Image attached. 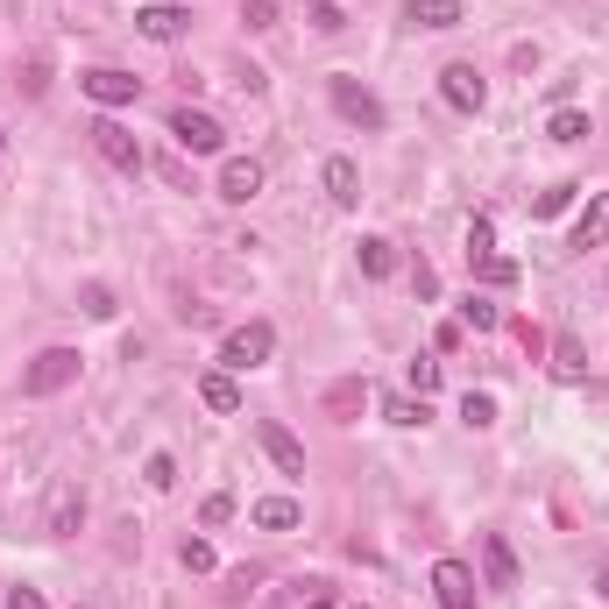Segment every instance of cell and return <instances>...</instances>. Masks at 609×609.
I'll return each mask as SVG.
<instances>
[{"mask_svg": "<svg viewBox=\"0 0 609 609\" xmlns=\"http://www.w3.org/2000/svg\"><path fill=\"white\" fill-rule=\"evenodd\" d=\"M270 355H277V327H270V319H249V327H234V333L220 340L227 376H234V369H262Z\"/></svg>", "mask_w": 609, "mask_h": 609, "instance_id": "cell-1", "label": "cell"}, {"mask_svg": "<svg viewBox=\"0 0 609 609\" xmlns=\"http://www.w3.org/2000/svg\"><path fill=\"white\" fill-rule=\"evenodd\" d=\"M327 100H333V113L348 128H383V100H376L369 86H355L348 71H333V79H327Z\"/></svg>", "mask_w": 609, "mask_h": 609, "instance_id": "cell-2", "label": "cell"}, {"mask_svg": "<svg viewBox=\"0 0 609 609\" xmlns=\"http://www.w3.org/2000/svg\"><path fill=\"white\" fill-rule=\"evenodd\" d=\"M170 142L192 149V157H220V149H227V128L213 121V113H199V107H178V113H170Z\"/></svg>", "mask_w": 609, "mask_h": 609, "instance_id": "cell-3", "label": "cell"}, {"mask_svg": "<svg viewBox=\"0 0 609 609\" xmlns=\"http://www.w3.org/2000/svg\"><path fill=\"white\" fill-rule=\"evenodd\" d=\"M64 383H79V348H43L29 361V376H22L29 397H57Z\"/></svg>", "mask_w": 609, "mask_h": 609, "instance_id": "cell-4", "label": "cell"}, {"mask_svg": "<svg viewBox=\"0 0 609 609\" xmlns=\"http://www.w3.org/2000/svg\"><path fill=\"white\" fill-rule=\"evenodd\" d=\"M86 136H92V149H100V157H107L113 170H128V178H136V170H142V142L128 136L121 121H92Z\"/></svg>", "mask_w": 609, "mask_h": 609, "instance_id": "cell-5", "label": "cell"}, {"mask_svg": "<svg viewBox=\"0 0 609 609\" xmlns=\"http://www.w3.org/2000/svg\"><path fill=\"white\" fill-rule=\"evenodd\" d=\"M86 100H100V107H136V92H142V79L136 71H113V64H100V71H86Z\"/></svg>", "mask_w": 609, "mask_h": 609, "instance_id": "cell-6", "label": "cell"}, {"mask_svg": "<svg viewBox=\"0 0 609 609\" xmlns=\"http://www.w3.org/2000/svg\"><path fill=\"white\" fill-rule=\"evenodd\" d=\"M440 92H447L453 113H482V100H489V86H482V71H475V64H447L440 71Z\"/></svg>", "mask_w": 609, "mask_h": 609, "instance_id": "cell-7", "label": "cell"}, {"mask_svg": "<svg viewBox=\"0 0 609 609\" xmlns=\"http://www.w3.org/2000/svg\"><path fill=\"white\" fill-rule=\"evenodd\" d=\"M432 596H440V609H475V567L440 560L432 567Z\"/></svg>", "mask_w": 609, "mask_h": 609, "instance_id": "cell-8", "label": "cell"}, {"mask_svg": "<svg viewBox=\"0 0 609 609\" xmlns=\"http://www.w3.org/2000/svg\"><path fill=\"white\" fill-rule=\"evenodd\" d=\"M256 192H262V163L256 157H227L220 163V199L227 206H249Z\"/></svg>", "mask_w": 609, "mask_h": 609, "instance_id": "cell-9", "label": "cell"}, {"mask_svg": "<svg viewBox=\"0 0 609 609\" xmlns=\"http://www.w3.org/2000/svg\"><path fill=\"white\" fill-rule=\"evenodd\" d=\"M256 440H262V453L283 468V475H304V447H298V432L291 426H277V418H262L256 426Z\"/></svg>", "mask_w": 609, "mask_h": 609, "instance_id": "cell-10", "label": "cell"}, {"mask_svg": "<svg viewBox=\"0 0 609 609\" xmlns=\"http://www.w3.org/2000/svg\"><path fill=\"white\" fill-rule=\"evenodd\" d=\"M136 29L149 36V43H178V36L192 29V14H184L178 0H157V8H142V14H136Z\"/></svg>", "mask_w": 609, "mask_h": 609, "instance_id": "cell-11", "label": "cell"}, {"mask_svg": "<svg viewBox=\"0 0 609 609\" xmlns=\"http://www.w3.org/2000/svg\"><path fill=\"white\" fill-rule=\"evenodd\" d=\"M79 525H86V489H79V482H64V489L50 497V518H43V531H50V539H71Z\"/></svg>", "mask_w": 609, "mask_h": 609, "instance_id": "cell-12", "label": "cell"}, {"mask_svg": "<svg viewBox=\"0 0 609 609\" xmlns=\"http://www.w3.org/2000/svg\"><path fill=\"white\" fill-rule=\"evenodd\" d=\"M482 575H489V588H518V553H510L503 531H489V539H482Z\"/></svg>", "mask_w": 609, "mask_h": 609, "instance_id": "cell-13", "label": "cell"}, {"mask_svg": "<svg viewBox=\"0 0 609 609\" xmlns=\"http://www.w3.org/2000/svg\"><path fill=\"white\" fill-rule=\"evenodd\" d=\"M609 241V192L588 199V213L575 220V234H567V249H602Z\"/></svg>", "mask_w": 609, "mask_h": 609, "instance_id": "cell-14", "label": "cell"}, {"mask_svg": "<svg viewBox=\"0 0 609 609\" xmlns=\"http://www.w3.org/2000/svg\"><path fill=\"white\" fill-rule=\"evenodd\" d=\"M461 0H405V22L411 29H453V22H461Z\"/></svg>", "mask_w": 609, "mask_h": 609, "instance_id": "cell-15", "label": "cell"}, {"mask_svg": "<svg viewBox=\"0 0 609 609\" xmlns=\"http://www.w3.org/2000/svg\"><path fill=\"white\" fill-rule=\"evenodd\" d=\"M249 518H256L262 531H291V525L304 518V510H298V497H262V503L249 510Z\"/></svg>", "mask_w": 609, "mask_h": 609, "instance_id": "cell-16", "label": "cell"}, {"mask_svg": "<svg viewBox=\"0 0 609 609\" xmlns=\"http://www.w3.org/2000/svg\"><path fill=\"white\" fill-rule=\"evenodd\" d=\"M327 192H333V206H355L361 199V170L348 157H327Z\"/></svg>", "mask_w": 609, "mask_h": 609, "instance_id": "cell-17", "label": "cell"}, {"mask_svg": "<svg viewBox=\"0 0 609 609\" xmlns=\"http://www.w3.org/2000/svg\"><path fill=\"white\" fill-rule=\"evenodd\" d=\"M553 376H567V383H581V376H588V355H581V340H575V333H560V340H553Z\"/></svg>", "mask_w": 609, "mask_h": 609, "instance_id": "cell-18", "label": "cell"}, {"mask_svg": "<svg viewBox=\"0 0 609 609\" xmlns=\"http://www.w3.org/2000/svg\"><path fill=\"white\" fill-rule=\"evenodd\" d=\"M199 397H206V411H241V390H234V376H206V383H199Z\"/></svg>", "mask_w": 609, "mask_h": 609, "instance_id": "cell-19", "label": "cell"}, {"mask_svg": "<svg viewBox=\"0 0 609 609\" xmlns=\"http://www.w3.org/2000/svg\"><path fill=\"white\" fill-rule=\"evenodd\" d=\"M461 327H475V333H497V327H503V312H497V304H489L482 291H468V304H461Z\"/></svg>", "mask_w": 609, "mask_h": 609, "instance_id": "cell-20", "label": "cell"}, {"mask_svg": "<svg viewBox=\"0 0 609 609\" xmlns=\"http://www.w3.org/2000/svg\"><path fill=\"white\" fill-rule=\"evenodd\" d=\"M390 270H397V249L383 234H369V241H361V277H390Z\"/></svg>", "mask_w": 609, "mask_h": 609, "instance_id": "cell-21", "label": "cell"}, {"mask_svg": "<svg viewBox=\"0 0 609 609\" xmlns=\"http://www.w3.org/2000/svg\"><path fill=\"white\" fill-rule=\"evenodd\" d=\"M575 192H581V184H567V178H560V184H546V192L531 199V213H539V220H553V213H567V206H575Z\"/></svg>", "mask_w": 609, "mask_h": 609, "instance_id": "cell-22", "label": "cell"}, {"mask_svg": "<svg viewBox=\"0 0 609 609\" xmlns=\"http://www.w3.org/2000/svg\"><path fill=\"white\" fill-rule=\"evenodd\" d=\"M546 136H553V142H581V136H588V113H581V107H560L553 121H546Z\"/></svg>", "mask_w": 609, "mask_h": 609, "instance_id": "cell-23", "label": "cell"}, {"mask_svg": "<svg viewBox=\"0 0 609 609\" xmlns=\"http://www.w3.org/2000/svg\"><path fill=\"white\" fill-rule=\"evenodd\" d=\"M482 256H497V227H489V213H475L468 220V262H482Z\"/></svg>", "mask_w": 609, "mask_h": 609, "instance_id": "cell-24", "label": "cell"}, {"mask_svg": "<svg viewBox=\"0 0 609 609\" xmlns=\"http://www.w3.org/2000/svg\"><path fill=\"white\" fill-rule=\"evenodd\" d=\"M461 418H468L475 432H482V426H497V397H489V390H468V397H461Z\"/></svg>", "mask_w": 609, "mask_h": 609, "instance_id": "cell-25", "label": "cell"}, {"mask_svg": "<svg viewBox=\"0 0 609 609\" xmlns=\"http://www.w3.org/2000/svg\"><path fill=\"white\" fill-rule=\"evenodd\" d=\"M475 277H482L489 291H503V283H518V262H510V256H482V262H475Z\"/></svg>", "mask_w": 609, "mask_h": 609, "instance_id": "cell-26", "label": "cell"}, {"mask_svg": "<svg viewBox=\"0 0 609 609\" xmlns=\"http://www.w3.org/2000/svg\"><path fill=\"white\" fill-rule=\"evenodd\" d=\"M383 418H390V426H426V397H390V405H383Z\"/></svg>", "mask_w": 609, "mask_h": 609, "instance_id": "cell-27", "label": "cell"}, {"mask_svg": "<svg viewBox=\"0 0 609 609\" xmlns=\"http://www.w3.org/2000/svg\"><path fill=\"white\" fill-rule=\"evenodd\" d=\"M79 304H86L92 319H113V312H121V304H113V291H107V283H86V291H79Z\"/></svg>", "mask_w": 609, "mask_h": 609, "instance_id": "cell-28", "label": "cell"}, {"mask_svg": "<svg viewBox=\"0 0 609 609\" xmlns=\"http://www.w3.org/2000/svg\"><path fill=\"white\" fill-rule=\"evenodd\" d=\"M411 390H418V397H432V390H440V361H426V355H418V361H411Z\"/></svg>", "mask_w": 609, "mask_h": 609, "instance_id": "cell-29", "label": "cell"}, {"mask_svg": "<svg viewBox=\"0 0 609 609\" xmlns=\"http://www.w3.org/2000/svg\"><path fill=\"white\" fill-rule=\"evenodd\" d=\"M241 22H249V29H277V0H241Z\"/></svg>", "mask_w": 609, "mask_h": 609, "instance_id": "cell-30", "label": "cell"}, {"mask_svg": "<svg viewBox=\"0 0 609 609\" xmlns=\"http://www.w3.org/2000/svg\"><path fill=\"white\" fill-rule=\"evenodd\" d=\"M149 489H170V482H178V461H170V453H149Z\"/></svg>", "mask_w": 609, "mask_h": 609, "instance_id": "cell-31", "label": "cell"}, {"mask_svg": "<svg viewBox=\"0 0 609 609\" xmlns=\"http://www.w3.org/2000/svg\"><path fill=\"white\" fill-rule=\"evenodd\" d=\"M184 567H192V575H213V546H206V539H184Z\"/></svg>", "mask_w": 609, "mask_h": 609, "instance_id": "cell-32", "label": "cell"}, {"mask_svg": "<svg viewBox=\"0 0 609 609\" xmlns=\"http://www.w3.org/2000/svg\"><path fill=\"white\" fill-rule=\"evenodd\" d=\"M312 29H319V36L340 29V8H333V0H312Z\"/></svg>", "mask_w": 609, "mask_h": 609, "instance_id": "cell-33", "label": "cell"}, {"mask_svg": "<svg viewBox=\"0 0 609 609\" xmlns=\"http://www.w3.org/2000/svg\"><path fill=\"white\" fill-rule=\"evenodd\" d=\"M199 518H206V525H227V518H234V497H206Z\"/></svg>", "mask_w": 609, "mask_h": 609, "instance_id": "cell-34", "label": "cell"}, {"mask_svg": "<svg viewBox=\"0 0 609 609\" xmlns=\"http://www.w3.org/2000/svg\"><path fill=\"white\" fill-rule=\"evenodd\" d=\"M361 397H369V390H361V383H340V390L327 397V405H333V411H355V405H361Z\"/></svg>", "mask_w": 609, "mask_h": 609, "instance_id": "cell-35", "label": "cell"}, {"mask_svg": "<svg viewBox=\"0 0 609 609\" xmlns=\"http://www.w3.org/2000/svg\"><path fill=\"white\" fill-rule=\"evenodd\" d=\"M8 609H43V596L36 588H8Z\"/></svg>", "mask_w": 609, "mask_h": 609, "instance_id": "cell-36", "label": "cell"}, {"mask_svg": "<svg viewBox=\"0 0 609 609\" xmlns=\"http://www.w3.org/2000/svg\"><path fill=\"white\" fill-rule=\"evenodd\" d=\"M304 609H333V596H312V602H304Z\"/></svg>", "mask_w": 609, "mask_h": 609, "instance_id": "cell-37", "label": "cell"}, {"mask_svg": "<svg viewBox=\"0 0 609 609\" xmlns=\"http://www.w3.org/2000/svg\"><path fill=\"white\" fill-rule=\"evenodd\" d=\"M596 588H602V602H609V575H602V581H596Z\"/></svg>", "mask_w": 609, "mask_h": 609, "instance_id": "cell-38", "label": "cell"}, {"mask_svg": "<svg viewBox=\"0 0 609 609\" xmlns=\"http://www.w3.org/2000/svg\"><path fill=\"white\" fill-rule=\"evenodd\" d=\"M0 149H8V136H0Z\"/></svg>", "mask_w": 609, "mask_h": 609, "instance_id": "cell-39", "label": "cell"}, {"mask_svg": "<svg viewBox=\"0 0 609 609\" xmlns=\"http://www.w3.org/2000/svg\"><path fill=\"white\" fill-rule=\"evenodd\" d=\"M355 609H361V602H355Z\"/></svg>", "mask_w": 609, "mask_h": 609, "instance_id": "cell-40", "label": "cell"}]
</instances>
